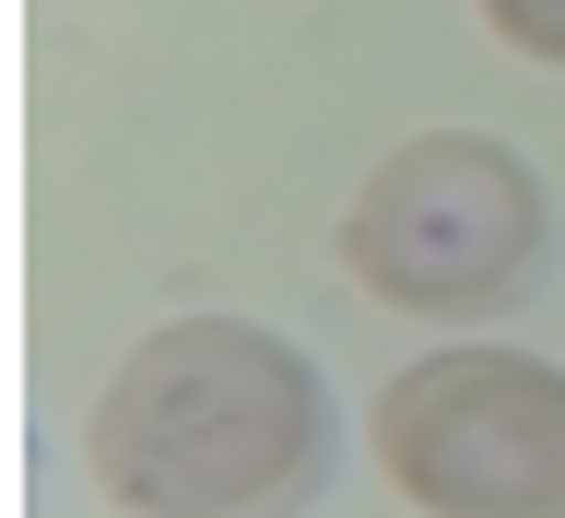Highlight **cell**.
Wrapping results in <instances>:
<instances>
[{"label": "cell", "instance_id": "cell-1", "mask_svg": "<svg viewBox=\"0 0 565 518\" xmlns=\"http://www.w3.org/2000/svg\"><path fill=\"white\" fill-rule=\"evenodd\" d=\"M342 459V401L307 342L259 318H166L106 366L83 472L118 518H307Z\"/></svg>", "mask_w": 565, "mask_h": 518}, {"label": "cell", "instance_id": "cell-2", "mask_svg": "<svg viewBox=\"0 0 565 518\" xmlns=\"http://www.w3.org/2000/svg\"><path fill=\"white\" fill-rule=\"evenodd\" d=\"M554 260V189L494 130H413L353 177L342 272L401 318H494Z\"/></svg>", "mask_w": 565, "mask_h": 518}, {"label": "cell", "instance_id": "cell-3", "mask_svg": "<svg viewBox=\"0 0 565 518\" xmlns=\"http://www.w3.org/2000/svg\"><path fill=\"white\" fill-rule=\"evenodd\" d=\"M413 518H565V366L530 342H436L365 413Z\"/></svg>", "mask_w": 565, "mask_h": 518}, {"label": "cell", "instance_id": "cell-4", "mask_svg": "<svg viewBox=\"0 0 565 518\" xmlns=\"http://www.w3.org/2000/svg\"><path fill=\"white\" fill-rule=\"evenodd\" d=\"M483 24H494V47L565 71V0H483Z\"/></svg>", "mask_w": 565, "mask_h": 518}]
</instances>
